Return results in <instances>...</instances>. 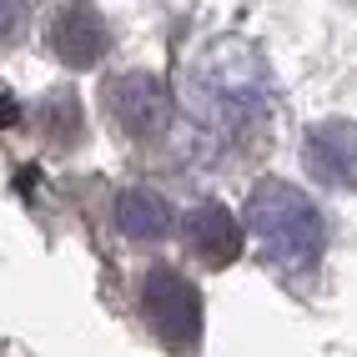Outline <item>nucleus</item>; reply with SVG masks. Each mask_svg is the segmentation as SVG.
<instances>
[{"instance_id": "1", "label": "nucleus", "mask_w": 357, "mask_h": 357, "mask_svg": "<svg viewBox=\"0 0 357 357\" xmlns=\"http://www.w3.org/2000/svg\"><path fill=\"white\" fill-rule=\"evenodd\" d=\"M247 227L277 267H312L322 257V217L287 181H257L252 186Z\"/></svg>"}, {"instance_id": "6", "label": "nucleus", "mask_w": 357, "mask_h": 357, "mask_svg": "<svg viewBox=\"0 0 357 357\" xmlns=\"http://www.w3.org/2000/svg\"><path fill=\"white\" fill-rule=\"evenodd\" d=\"M106 45H111L106 20L91 10V6H66V10L56 15V26H51V51H56L66 66H76V70L96 66V61L106 56Z\"/></svg>"}, {"instance_id": "4", "label": "nucleus", "mask_w": 357, "mask_h": 357, "mask_svg": "<svg viewBox=\"0 0 357 357\" xmlns=\"http://www.w3.org/2000/svg\"><path fill=\"white\" fill-rule=\"evenodd\" d=\"M307 172L327 186H352L357 181V126L352 121H322L307 131Z\"/></svg>"}, {"instance_id": "5", "label": "nucleus", "mask_w": 357, "mask_h": 357, "mask_svg": "<svg viewBox=\"0 0 357 357\" xmlns=\"http://www.w3.org/2000/svg\"><path fill=\"white\" fill-rule=\"evenodd\" d=\"M186 247H192L206 267H227L242 252V227L222 202H197L186 211Z\"/></svg>"}, {"instance_id": "7", "label": "nucleus", "mask_w": 357, "mask_h": 357, "mask_svg": "<svg viewBox=\"0 0 357 357\" xmlns=\"http://www.w3.org/2000/svg\"><path fill=\"white\" fill-rule=\"evenodd\" d=\"M116 227L131 242H161L172 231V206L156 192H121L116 197Z\"/></svg>"}, {"instance_id": "2", "label": "nucleus", "mask_w": 357, "mask_h": 357, "mask_svg": "<svg viewBox=\"0 0 357 357\" xmlns=\"http://www.w3.org/2000/svg\"><path fill=\"white\" fill-rule=\"evenodd\" d=\"M141 312L172 352H192L202 342V297L176 267H151L141 277Z\"/></svg>"}, {"instance_id": "3", "label": "nucleus", "mask_w": 357, "mask_h": 357, "mask_svg": "<svg viewBox=\"0 0 357 357\" xmlns=\"http://www.w3.org/2000/svg\"><path fill=\"white\" fill-rule=\"evenodd\" d=\"M106 111L116 116V126H121L126 136L146 141V136H161L166 121H172V96H166V86L156 76L131 70V76L106 86Z\"/></svg>"}, {"instance_id": "8", "label": "nucleus", "mask_w": 357, "mask_h": 357, "mask_svg": "<svg viewBox=\"0 0 357 357\" xmlns=\"http://www.w3.org/2000/svg\"><path fill=\"white\" fill-rule=\"evenodd\" d=\"M26 20V0H0V40H10Z\"/></svg>"}]
</instances>
